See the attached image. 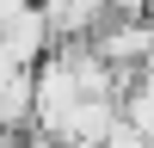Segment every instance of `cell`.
<instances>
[{
  "mask_svg": "<svg viewBox=\"0 0 154 148\" xmlns=\"http://www.w3.org/2000/svg\"><path fill=\"white\" fill-rule=\"evenodd\" d=\"M99 148H148V142H142V130H130V123L117 117V123H111V136H105Z\"/></svg>",
  "mask_w": 154,
  "mask_h": 148,
  "instance_id": "obj_2",
  "label": "cell"
},
{
  "mask_svg": "<svg viewBox=\"0 0 154 148\" xmlns=\"http://www.w3.org/2000/svg\"><path fill=\"white\" fill-rule=\"evenodd\" d=\"M0 148H25V136H12V130H0Z\"/></svg>",
  "mask_w": 154,
  "mask_h": 148,
  "instance_id": "obj_4",
  "label": "cell"
},
{
  "mask_svg": "<svg viewBox=\"0 0 154 148\" xmlns=\"http://www.w3.org/2000/svg\"><path fill=\"white\" fill-rule=\"evenodd\" d=\"M31 111H37V80H31V68L0 74V130L25 136V130H31Z\"/></svg>",
  "mask_w": 154,
  "mask_h": 148,
  "instance_id": "obj_1",
  "label": "cell"
},
{
  "mask_svg": "<svg viewBox=\"0 0 154 148\" xmlns=\"http://www.w3.org/2000/svg\"><path fill=\"white\" fill-rule=\"evenodd\" d=\"M31 6H37V0H0V25H12L19 12H31Z\"/></svg>",
  "mask_w": 154,
  "mask_h": 148,
  "instance_id": "obj_3",
  "label": "cell"
}]
</instances>
